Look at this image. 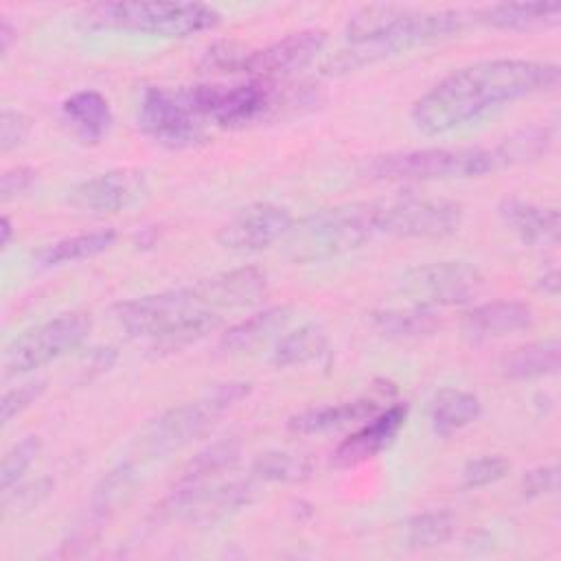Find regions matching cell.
<instances>
[{
    "label": "cell",
    "instance_id": "cell-43",
    "mask_svg": "<svg viewBox=\"0 0 561 561\" xmlns=\"http://www.w3.org/2000/svg\"><path fill=\"white\" fill-rule=\"evenodd\" d=\"M537 287L548 294V296H557L559 294V272L557 267H550L546 270L539 278H537Z\"/></svg>",
    "mask_w": 561,
    "mask_h": 561
},
{
    "label": "cell",
    "instance_id": "cell-22",
    "mask_svg": "<svg viewBox=\"0 0 561 561\" xmlns=\"http://www.w3.org/2000/svg\"><path fill=\"white\" fill-rule=\"evenodd\" d=\"M533 309L522 300H491L462 316V331L473 340L504 337L533 324Z\"/></svg>",
    "mask_w": 561,
    "mask_h": 561
},
{
    "label": "cell",
    "instance_id": "cell-28",
    "mask_svg": "<svg viewBox=\"0 0 561 561\" xmlns=\"http://www.w3.org/2000/svg\"><path fill=\"white\" fill-rule=\"evenodd\" d=\"M559 355H561V346L557 337L528 342L506 353L500 362V370L506 379H513V381L548 377L559 370Z\"/></svg>",
    "mask_w": 561,
    "mask_h": 561
},
{
    "label": "cell",
    "instance_id": "cell-8",
    "mask_svg": "<svg viewBox=\"0 0 561 561\" xmlns=\"http://www.w3.org/2000/svg\"><path fill=\"white\" fill-rule=\"evenodd\" d=\"M375 234L401 239H443L462 224L460 204L443 197L394 195L368 202Z\"/></svg>",
    "mask_w": 561,
    "mask_h": 561
},
{
    "label": "cell",
    "instance_id": "cell-26",
    "mask_svg": "<svg viewBox=\"0 0 561 561\" xmlns=\"http://www.w3.org/2000/svg\"><path fill=\"white\" fill-rule=\"evenodd\" d=\"M114 241H116V232L112 228H99V230L64 237L37 250V254L33 256V263L39 270H53V267L79 263L110 250Z\"/></svg>",
    "mask_w": 561,
    "mask_h": 561
},
{
    "label": "cell",
    "instance_id": "cell-16",
    "mask_svg": "<svg viewBox=\"0 0 561 561\" xmlns=\"http://www.w3.org/2000/svg\"><path fill=\"white\" fill-rule=\"evenodd\" d=\"M241 456V447L234 438H221L204 449H199L182 469L180 478L169 489L167 497L160 504V515L178 517L182 506L202 489L217 482L226 471H230Z\"/></svg>",
    "mask_w": 561,
    "mask_h": 561
},
{
    "label": "cell",
    "instance_id": "cell-37",
    "mask_svg": "<svg viewBox=\"0 0 561 561\" xmlns=\"http://www.w3.org/2000/svg\"><path fill=\"white\" fill-rule=\"evenodd\" d=\"M53 491V480L48 478H39L33 482H20L15 486H11L9 491H2V511L4 515L9 513H18V511H28L35 508L42 500H46V495Z\"/></svg>",
    "mask_w": 561,
    "mask_h": 561
},
{
    "label": "cell",
    "instance_id": "cell-29",
    "mask_svg": "<svg viewBox=\"0 0 561 561\" xmlns=\"http://www.w3.org/2000/svg\"><path fill=\"white\" fill-rule=\"evenodd\" d=\"M329 355V335L318 322L300 324L298 329L285 333L274 351L272 364L276 368H296L320 362Z\"/></svg>",
    "mask_w": 561,
    "mask_h": 561
},
{
    "label": "cell",
    "instance_id": "cell-4",
    "mask_svg": "<svg viewBox=\"0 0 561 561\" xmlns=\"http://www.w3.org/2000/svg\"><path fill=\"white\" fill-rule=\"evenodd\" d=\"M250 394L248 381H221L195 401L175 405L149 421L138 438V449L149 458H167L204 436L219 416Z\"/></svg>",
    "mask_w": 561,
    "mask_h": 561
},
{
    "label": "cell",
    "instance_id": "cell-41",
    "mask_svg": "<svg viewBox=\"0 0 561 561\" xmlns=\"http://www.w3.org/2000/svg\"><path fill=\"white\" fill-rule=\"evenodd\" d=\"M559 489V469L554 465H541L535 469L524 471L519 491L524 497L535 500V497H546L557 493Z\"/></svg>",
    "mask_w": 561,
    "mask_h": 561
},
{
    "label": "cell",
    "instance_id": "cell-23",
    "mask_svg": "<svg viewBox=\"0 0 561 561\" xmlns=\"http://www.w3.org/2000/svg\"><path fill=\"white\" fill-rule=\"evenodd\" d=\"M61 121L79 142L99 145L107 136L114 114L99 90H79L61 103Z\"/></svg>",
    "mask_w": 561,
    "mask_h": 561
},
{
    "label": "cell",
    "instance_id": "cell-11",
    "mask_svg": "<svg viewBox=\"0 0 561 561\" xmlns=\"http://www.w3.org/2000/svg\"><path fill=\"white\" fill-rule=\"evenodd\" d=\"M482 285V272L469 261H432L408 267L399 278V291L425 309L469 302Z\"/></svg>",
    "mask_w": 561,
    "mask_h": 561
},
{
    "label": "cell",
    "instance_id": "cell-21",
    "mask_svg": "<svg viewBox=\"0 0 561 561\" xmlns=\"http://www.w3.org/2000/svg\"><path fill=\"white\" fill-rule=\"evenodd\" d=\"M504 226L530 248H552L559 243V210L539 206L519 197H506L497 204Z\"/></svg>",
    "mask_w": 561,
    "mask_h": 561
},
{
    "label": "cell",
    "instance_id": "cell-19",
    "mask_svg": "<svg viewBox=\"0 0 561 561\" xmlns=\"http://www.w3.org/2000/svg\"><path fill=\"white\" fill-rule=\"evenodd\" d=\"M254 500H256L254 478L213 482L199 493H195L182 506L178 517H184L197 526H213L248 508Z\"/></svg>",
    "mask_w": 561,
    "mask_h": 561
},
{
    "label": "cell",
    "instance_id": "cell-45",
    "mask_svg": "<svg viewBox=\"0 0 561 561\" xmlns=\"http://www.w3.org/2000/svg\"><path fill=\"white\" fill-rule=\"evenodd\" d=\"M11 239H13V224H11V219L4 215V217L0 219V245H2V250H7V248L11 245Z\"/></svg>",
    "mask_w": 561,
    "mask_h": 561
},
{
    "label": "cell",
    "instance_id": "cell-31",
    "mask_svg": "<svg viewBox=\"0 0 561 561\" xmlns=\"http://www.w3.org/2000/svg\"><path fill=\"white\" fill-rule=\"evenodd\" d=\"M136 484H138L136 469L129 462H121L112 467L107 473H103V478L96 482L90 495L92 526H99L101 522L110 519L116 511H121L134 495Z\"/></svg>",
    "mask_w": 561,
    "mask_h": 561
},
{
    "label": "cell",
    "instance_id": "cell-5",
    "mask_svg": "<svg viewBox=\"0 0 561 561\" xmlns=\"http://www.w3.org/2000/svg\"><path fill=\"white\" fill-rule=\"evenodd\" d=\"M375 237L368 202L320 208L294 219L283 239L285 254L294 263H320L353 252Z\"/></svg>",
    "mask_w": 561,
    "mask_h": 561
},
{
    "label": "cell",
    "instance_id": "cell-17",
    "mask_svg": "<svg viewBox=\"0 0 561 561\" xmlns=\"http://www.w3.org/2000/svg\"><path fill=\"white\" fill-rule=\"evenodd\" d=\"M397 388L390 381H379L370 388L368 394L342 401V403H329V405H316L300 410L287 419V430L298 436H313V434H327L342 427H348L353 423H364L373 414H377L388 399H392Z\"/></svg>",
    "mask_w": 561,
    "mask_h": 561
},
{
    "label": "cell",
    "instance_id": "cell-10",
    "mask_svg": "<svg viewBox=\"0 0 561 561\" xmlns=\"http://www.w3.org/2000/svg\"><path fill=\"white\" fill-rule=\"evenodd\" d=\"M199 311L213 309L206 305L197 285L193 283L178 289H164L121 300L112 307V318L129 337L151 342L153 337Z\"/></svg>",
    "mask_w": 561,
    "mask_h": 561
},
{
    "label": "cell",
    "instance_id": "cell-38",
    "mask_svg": "<svg viewBox=\"0 0 561 561\" xmlns=\"http://www.w3.org/2000/svg\"><path fill=\"white\" fill-rule=\"evenodd\" d=\"M248 50L234 42H215L206 48V53L202 55L199 66L206 72H241L243 59H245Z\"/></svg>",
    "mask_w": 561,
    "mask_h": 561
},
{
    "label": "cell",
    "instance_id": "cell-36",
    "mask_svg": "<svg viewBox=\"0 0 561 561\" xmlns=\"http://www.w3.org/2000/svg\"><path fill=\"white\" fill-rule=\"evenodd\" d=\"M506 473H508L506 458H502L497 454H489V456L467 460V465L462 467L460 478H462V484L467 489H480V486H489V484L500 482Z\"/></svg>",
    "mask_w": 561,
    "mask_h": 561
},
{
    "label": "cell",
    "instance_id": "cell-15",
    "mask_svg": "<svg viewBox=\"0 0 561 561\" xmlns=\"http://www.w3.org/2000/svg\"><path fill=\"white\" fill-rule=\"evenodd\" d=\"M324 46H327V35L322 31L309 28V31L289 33L270 46L248 50L241 72L248 75L250 79L276 81L307 68L311 61L320 57Z\"/></svg>",
    "mask_w": 561,
    "mask_h": 561
},
{
    "label": "cell",
    "instance_id": "cell-6",
    "mask_svg": "<svg viewBox=\"0 0 561 561\" xmlns=\"http://www.w3.org/2000/svg\"><path fill=\"white\" fill-rule=\"evenodd\" d=\"M497 171V162L486 147H423L375 156L364 173L381 182H438L469 180Z\"/></svg>",
    "mask_w": 561,
    "mask_h": 561
},
{
    "label": "cell",
    "instance_id": "cell-40",
    "mask_svg": "<svg viewBox=\"0 0 561 561\" xmlns=\"http://www.w3.org/2000/svg\"><path fill=\"white\" fill-rule=\"evenodd\" d=\"M31 134V118L24 112L4 107L0 114V151L18 149Z\"/></svg>",
    "mask_w": 561,
    "mask_h": 561
},
{
    "label": "cell",
    "instance_id": "cell-3",
    "mask_svg": "<svg viewBox=\"0 0 561 561\" xmlns=\"http://www.w3.org/2000/svg\"><path fill=\"white\" fill-rule=\"evenodd\" d=\"M77 20L90 31L182 39L217 28L221 13L204 2H94L83 7Z\"/></svg>",
    "mask_w": 561,
    "mask_h": 561
},
{
    "label": "cell",
    "instance_id": "cell-13",
    "mask_svg": "<svg viewBox=\"0 0 561 561\" xmlns=\"http://www.w3.org/2000/svg\"><path fill=\"white\" fill-rule=\"evenodd\" d=\"M294 217L289 208L272 202H254L237 210L217 232L221 248L237 254H252L283 243Z\"/></svg>",
    "mask_w": 561,
    "mask_h": 561
},
{
    "label": "cell",
    "instance_id": "cell-44",
    "mask_svg": "<svg viewBox=\"0 0 561 561\" xmlns=\"http://www.w3.org/2000/svg\"><path fill=\"white\" fill-rule=\"evenodd\" d=\"M15 39H18V28L9 20H2V24H0V50H2V57L9 55V50H11Z\"/></svg>",
    "mask_w": 561,
    "mask_h": 561
},
{
    "label": "cell",
    "instance_id": "cell-25",
    "mask_svg": "<svg viewBox=\"0 0 561 561\" xmlns=\"http://www.w3.org/2000/svg\"><path fill=\"white\" fill-rule=\"evenodd\" d=\"M291 307L272 305L261 311H254L245 320L228 327L219 337V348L228 355H243L265 346L276 337L291 320Z\"/></svg>",
    "mask_w": 561,
    "mask_h": 561
},
{
    "label": "cell",
    "instance_id": "cell-39",
    "mask_svg": "<svg viewBox=\"0 0 561 561\" xmlns=\"http://www.w3.org/2000/svg\"><path fill=\"white\" fill-rule=\"evenodd\" d=\"M46 383L42 379L20 383L18 388H11L4 392L2 403H0V421L2 425H9L15 416H20L24 410H28L39 397L44 394Z\"/></svg>",
    "mask_w": 561,
    "mask_h": 561
},
{
    "label": "cell",
    "instance_id": "cell-9",
    "mask_svg": "<svg viewBox=\"0 0 561 561\" xmlns=\"http://www.w3.org/2000/svg\"><path fill=\"white\" fill-rule=\"evenodd\" d=\"M92 320L83 311L55 316L22 331L4 351V373L9 377L39 370L64 355H70L90 337Z\"/></svg>",
    "mask_w": 561,
    "mask_h": 561
},
{
    "label": "cell",
    "instance_id": "cell-24",
    "mask_svg": "<svg viewBox=\"0 0 561 561\" xmlns=\"http://www.w3.org/2000/svg\"><path fill=\"white\" fill-rule=\"evenodd\" d=\"M476 20L489 28H500V31L550 28L561 22V2L537 0V2L484 4L476 11Z\"/></svg>",
    "mask_w": 561,
    "mask_h": 561
},
{
    "label": "cell",
    "instance_id": "cell-35",
    "mask_svg": "<svg viewBox=\"0 0 561 561\" xmlns=\"http://www.w3.org/2000/svg\"><path fill=\"white\" fill-rule=\"evenodd\" d=\"M42 451V440L39 436H26L18 440L2 458V469H0V489L9 491L11 486L20 484L24 473L31 469L35 458Z\"/></svg>",
    "mask_w": 561,
    "mask_h": 561
},
{
    "label": "cell",
    "instance_id": "cell-42",
    "mask_svg": "<svg viewBox=\"0 0 561 561\" xmlns=\"http://www.w3.org/2000/svg\"><path fill=\"white\" fill-rule=\"evenodd\" d=\"M37 180V173L35 169L31 167H13V169H7L2 173V180H0V197L2 202H11L20 195H24Z\"/></svg>",
    "mask_w": 561,
    "mask_h": 561
},
{
    "label": "cell",
    "instance_id": "cell-14",
    "mask_svg": "<svg viewBox=\"0 0 561 561\" xmlns=\"http://www.w3.org/2000/svg\"><path fill=\"white\" fill-rule=\"evenodd\" d=\"M147 193L149 184L142 171L112 169L70 186L66 202L79 213L112 215L140 204Z\"/></svg>",
    "mask_w": 561,
    "mask_h": 561
},
{
    "label": "cell",
    "instance_id": "cell-27",
    "mask_svg": "<svg viewBox=\"0 0 561 561\" xmlns=\"http://www.w3.org/2000/svg\"><path fill=\"white\" fill-rule=\"evenodd\" d=\"M482 414V403L473 392L460 388H443L436 392L430 405L432 432L440 438H449L462 427L478 421Z\"/></svg>",
    "mask_w": 561,
    "mask_h": 561
},
{
    "label": "cell",
    "instance_id": "cell-1",
    "mask_svg": "<svg viewBox=\"0 0 561 561\" xmlns=\"http://www.w3.org/2000/svg\"><path fill=\"white\" fill-rule=\"evenodd\" d=\"M561 70L552 61L482 59L462 66L427 92L410 110V121L423 136H445L469 127L484 116L559 85Z\"/></svg>",
    "mask_w": 561,
    "mask_h": 561
},
{
    "label": "cell",
    "instance_id": "cell-18",
    "mask_svg": "<svg viewBox=\"0 0 561 561\" xmlns=\"http://www.w3.org/2000/svg\"><path fill=\"white\" fill-rule=\"evenodd\" d=\"M408 421V405L405 403H390L381 408L377 414L364 421L351 436H346L335 451L331 454V462L340 469H348L362 465L383 449H388L399 432Z\"/></svg>",
    "mask_w": 561,
    "mask_h": 561
},
{
    "label": "cell",
    "instance_id": "cell-2",
    "mask_svg": "<svg viewBox=\"0 0 561 561\" xmlns=\"http://www.w3.org/2000/svg\"><path fill=\"white\" fill-rule=\"evenodd\" d=\"M465 26L458 11H425L399 4L359 7L346 22V48L329 59V75L357 70L419 46L456 37Z\"/></svg>",
    "mask_w": 561,
    "mask_h": 561
},
{
    "label": "cell",
    "instance_id": "cell-33",
    "mask_svg": "<svg viewBox=\"0 0 561 561\" xmlns=\"http://www.w3.org/2000/svg\"><path fill=\"white\" fill-rule=\"evenodd\" d=\"M313 473V462L309 456L270 449L254 458L252 478L259 482H276V484H298L309 480Z\"/></svg>",
    "mask_w": 561,
    "mask_h": 561
},
{
    "label": "cell",
    "instance_id": "cell-30",
    "mask_svg": "<svg viewBox=\"0 0 561 561\" xmlns=\"http://www.w3.org/2000/svg\"><path fill=\"white\" fill-rule=\"evenodd\" d=\"M373 329L388 340H421L438 331L440 320L434 309L410 305L405 309H379L370 313Z\"/></svg>",
    "mask_w": 561,
    "mask_h": 561
},
{
    "label": "cell",
    "instance_id": "cell-7",
    "mask_svg": "<svg viewBox=\"0 0 561 561\" xmlns=\"http://www.w3.org/2000/svg\"><path fill=\"white\" fill-rule=\"evenodd\" d=\"M184 103L206 123L239 129L265 118L280 107L276 81L250 79L243 83H197L180 88Z\"/></svg>",
    "mask_w": 561,
    "mask_h": 561
},
{
    "label": "cell",
    "instance_id": "cell-12",
    "mask_svg": "<svg viewBox=\"0 0 561 561\" xmlns=\"http://www.w3.org/2000/svg\"><path fill=\"white\" fill-rule=\"evenodd\" d=\"M136 121L140 131L164 149H188L206 138L204 121L184 103L180 90L145 88Z\"/></svg>",
    "mask_w": 561,
    "mask_h": 561
},
{
    "label": "cell",
    "instance_id": "cell-34",
    "mask_svg": "<svg viewBox=\"0 0 561 561\" xmlns=\"http://www.w3.org/2000/svg\"><path fill=\"white\" fill-rule=\"evenodd\" d=\"M458 528V519L451 511H425L412 515L403 526L405 543L414 550H430L445 546Z\"/></svg>",
    "mask_w": 561,
    "mask_h": 561
},
{
    "label": "cell",
    "instance_id": "cell-20",
    "mask_svg": "<svg viewBox=\"0 0 561 561\" xmlns=\"http://www.w3.org/2000/svg\"><path fill=\"white\" fill-rule=\"evenodd\" d=\"M213 311L239 309L259 302L267 291V276L259 267H234L195 283Z\"/></svg>",
    "mask_w": 561,
    "mask_h": 561
},
{
    "label": "cell",
    "instance_id": "cell-32",
    "mask_svg": "<svg viewBox=\"0 0 561 561\" xmlns=\"http://www.w3.org/2000/svg\"><path fill=\"white\" fill-rule=\"evenodd\" d=\"M552 140H554V131L550 125H530L513 131L502 142H497L491 151L495 156L497 169H502V167L537 160L550 149Z\"/></svg>",
    "mask_w": 561,
    "mask_h": 561
}]
</instances>
